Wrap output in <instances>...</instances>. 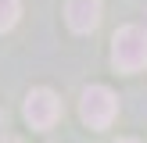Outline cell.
Masks as SVG:
<instances>
[{"label": "cell", "instance_id": "cell-4", "mask_svg": "<svg viewBox=\"0 0 147 143\" xmlns=\"http://www.w3.org/2000/svg\"><path fill=\"white\" fill-rule=\"evenodd\" d=\"M65 18L76 32H93L100 21V0H68Z\"/></svg>", "mask_w": 147, "mask_h": 143}, {"label": "cell", "instance_id": "cell-6", "mask_svg": "<svg viewBox=\"0 0 147 143\" xmlns=\"http://www.w3.org/2000/svg\"><path fill=\"white\" fill-rule=\"evenodd\" d=\"M0 143H22V140H18V136H4Z\"/></svg>", "mask_w": 147, "mask_h": 143}, {"label": "cell", "instance_id": "cell-5", "mask_svg": "<svg viewBox=\"0 0 147 143\" xmlns=\"http://www.w3.org/2000/svg\"><path fill=\"white\" fill-rule=\"evenodd\" d=\"M18 14H22V0H0V32H7L18 21Z\"/></svg>", "mask_w": 147, "mask_h": 143}, {"label": "cell", "instance_id": "cell-1", "mask_svg": "<svg viewBox=\"0 0 147 143\" xmlns=\"http://www.w3.org/2000/svg\"><path fill=\"white\" fill-rule=\"evenodd\" d=\"M111 64L126 75L147 68V29L140 25H122L111 39Z\"/></svg>", "mask_w": 147, "mask_h": 143}, {"label": "cell", "instance_id": "cell-3", "mask_svg": "<svg viewBox=\"0 0 147 143\" xmlns=\"http://www.w3.org/2000/svg\"><path fill=\"white\" fill-rule=\"evenodd\" d=\"M25 118L32 129H50L57 118H61V100L50 90H32L25 97Z\"/></svg>", "mask_w": 147, "mask_h": 143}, {"label": "cell", "instance_id": "cell-8", "mask_svg": "<svg viewBox=\"0 0 147 143\" xmlns=\"http://www.w3.org/2000/svg\"><path fill=\"white\" fill-rule=\"evenodd\" d=\"M0 122H4V114H0Z\"/></svg>", "mask_w": 147, "mask_h": 143}, {"label": "cell", "instance_id": "cell-7", "mask_svg": "<svg viewBox=\"0 0 147 143\" xmlns=\"http://www.w3.org/2000/svg\"><path fill=\"white\" fill-rule=\"evenodd\" d=\"M119 143H140V140H119Z\"/></svg>", "mask_w": 147, "mask_h": 143}, {"label": "cell", "instance_id": "cell-2", "mask_svg": "<svg viewBox=\"0 0 147 143\" xmlns=\"http://www.w3.org/2000/svg\"><path fill=\"white\" fill-rule=\"evenodd\" d=\"M119 111V97H115L108 86H86L83 100H79V114L90 129H108Z\"/></svg>", "mask_w": 147, "mask_h": 143}]
</instances>
